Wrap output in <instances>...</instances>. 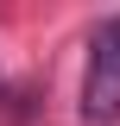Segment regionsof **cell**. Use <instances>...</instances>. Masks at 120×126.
<instances>
[{
	"mask_svg": "<svg viewBox=\"0 0 120 126\" xmlns=\"http://www.w3.org/2000/svg\"><path fill=\"white\" fill-rule=\"evenodd\" d=\"M82 120H89V126H114V120H120V19H101L95 38H89Z\"/></svg>",
	"mask_w": 120,
	"mask_h": 126,
	"instance_id": "cell-1",
	"label": "cell"
}]
</instances>
